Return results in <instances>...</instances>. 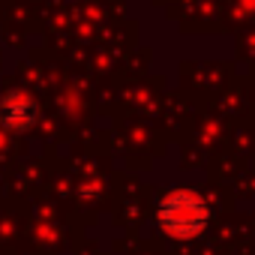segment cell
I'll list each match as a JSON object with an SVG mask.
<instances>
[{
	"mask_svg": "<svg viewBox=\"0 0 255 255\" xmlns=\"http://www.w3.org/2000/svg\"><path fill=\"white\" fill-rule=\"evenodd\" d=\"M162 222L168 225V231L174 234H195L204 225V210L195 198L189 195H174L171 201H165L162 207Z\"/></svg>",
	"mask_w": 255,
	"mask_h": 255,
	"instance_id": "obj_1",
	"label": "cell"
}]
</instances>
